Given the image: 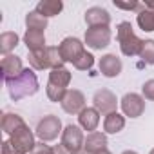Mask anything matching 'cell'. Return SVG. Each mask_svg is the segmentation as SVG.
<instances>
[{
	"label": "cell",
	"mask_w": 154,
	"mask_h": 154,
	"mask_svg": "<svg viewBox=\"0 0 154 154\" xmlns=\"http://www.w3.org/2000/svg\"><path fill=\"white\" fill-rule=\"evenodd\" d=\"M6 85H8L11 100L18 102L26 96H33L38 91V78L31 69H24L20 76H17L13 80H8Z\"/></svg>",
	"instance_id": "cell-1"
},
{
	"label": "cell",
	"mask_w": 154,
	"mask_h": 154,
	"mask_svg": "<svg viewBox=\"0 0 154 154\" xmlns=\"http://www.w3.org/2000/svg\"><path fill=\"white\" fill-rule=\"evenodd\" d=\"M35 136L27 125H22L17 132L2 143V154H27L35 149Z\"/></svg>",
	"instance_id": "cell-2"
},
{
	"label": "cell",
	"mask_w": 154,
	"mask_h": 154,
	"mask_svg": "<svg viewBox=\"0 0 154 154\" xmlns=\"http://www.w3.org/2000/svg\"><path fill=\"white\" fill-rule=\"evenodd\" d=\"M118 42H120V49L125 56H136L141 53L143 40H140L134 35L131 22H122L118 26Z\"/></svg>",
	"instance_id": "cell-3"
},
{
	"label": "cell",
	"mask_w": 154,
	"mask_h": 154,
	"mask_svg": "<svg viewBox=\"0 0 154 154\" xmlns=\"http://www.w3.org/2000/svg\"><path fill=\"white\" fill-rule=\"evenodd\" d=\"M62 132V122L58 120V116H44V120L38 122L36 125V136L42 141H53L58 138V134Z\"/></svg>",
	"instance_id": "cell-4"
},
{
	"label": "cell",
	"mask_w": 154,
	"mask_h": 154,
	"mask_svg": "<svg viewBox=\"0 0 154 154\" xmlns=\"http://www.w3.org/2000/svg\"><path fill=\"white\" fill-rule=\"evenodd\" d=\"M84 143H85V138H84V132L78 125H67L63 131H62V145L69 150V152H74V150H80L84 149Z\"/></svg>",
	"instance_id": "cell-5"
},
{
	"label": "cell",
	"mask_w": 154,
	"mask_h": 154,
	"mask_svg": "<svg viewBox=\"0 0 154 154\" xmlns=\"http://www.w3.org/2000/svg\"><path fill=\"white\" fill-rule=\"evenodd\" d=\"M58 49H60L62 60H63V62H71V63H74L76 60L80 58V54L85 51V49H84V44H82L78 38H74V36L63 38Z\"/></svg>",
	"instance_id": "cell-6"
},
{
	"label": "cell",
	"mask_w": 154,
	"mask_h": 154,
	"mask_svg": "<svg viewBox=\"0 0 154 154\" xmlns=\"http://www.w3.org/2000/svg\"><path fill=\"white\" fill-rule=\"evenodd\" d=\"M120 105H122L123 114L129 116V118H138V116H141L143 111H145V100H143L140 94H136V93H127V94L122 98Z\"/></svg>",
	"instance_id": "cell-7"
},
{
	"label": "cell",
	"mask_w": 154,
	"mask_h": 154,
	"mask_svg": "<svg viewBox=\"0 0 154 154\" xmlns=\"http://www.w3.org/2000/svg\"><path fill=\"white\" fill-rule=\"evenodd\" d=\"M111 42V29L109 27H89L85 31V44L91 49H103Z\"/></svg>",
	"instance_id": "cell-8"
},
{
	"label": "cell",
	"mask_w": 154,
	"mask_h": 154,
	"mask_svg": "<svg viewBox=\"0 0 154 154\" xmlns=\"http://www.w3.org/2000/svg\"><path fill=\"white\" fill-rule=\"evenodd\" d=\"M62 109L69 114H80L85 109V96L78 89H71L67 91L65 98L62 100Z\"/></svg>",
	"instance_id": "cell-9"
},
{
	"label": "cell",
	"mask_w": 154,
	"mask_h": 154,
	"mask_svg": "<svg viewBox=\"0 0 154 154\" xmlns=\"http://www.w3.org/2000/svg\"><path fill=\"white\" fill-rule=\"evenodd\" d=\"M93 102H94V109H98L100 112H105V114L116 112L118 100H116V96H114L109 89H100V91H96L94 96H93Z\"/></svg>",
	"instance_id": "cell-10"
},
{
	"label": "cell",
	"mask_w": 154,
	"mask_h": 154,
	"mask_svg": "<svg viewBox=\"0 0 154 154\" xmlns=\"http://www.w3.org/2000/svg\"><path fill=\"white\" fill-rule=\"evenodd\" d=\"M22 71H24V67H22L20 56H17V54H4V58H2V76H4V82L20 76Z\"/></svg>",
	"instance_id": "cell-11"
},
{
	"label": "cell",
	"mask_w": 154,
	"mask_h": 154,
	"mask_svg": "<svg viewBox=\"0 0 154 154\" xmlns=\"http://www.w3.org/2000/svg\"><path fill=\"white\" fill-rule=\"evenodd\" d=\"M85 22L89 24V27H109L111 15L107 9L94 6L85 11Z\"/></svg>",
	"instance_id": "cell-12"
},
{
	"label": "cell",
	"mask_w": 154,
	"mask_h": 154,
	"mask_svg": "<svg viewBox=\"0 0 154 154\" xmlns=\"http://www.w3.org/2000/svg\"><path fill=\"white\" fill-rule=\"evenodd\" d=\"M122 60L116 54H105L100 58V72L107 78H114L122 72Z\"/></svg>",
	"instance_id": "cell-13"
},
{
	"label": "cell",
	"mask_w": 154,
	"mask_h": 154,
	"mask_svg": "<svg viewBox=\"0 0 154 154\" xmlns=\"http://www.w3.org/2000/svg\"><path fill=\"white\" fill-rule=\"evenodd\" d=\"M78 122H80V127L84 131L94 132L96 127H98V123H100V111L94 109V107H85L78 114Z\"/></svg>",
	"instance_id": "cell-14"
},
{
	"label": "cell",
	"mask_w": 154,
	"mask_h": 154,
	"mask_svg": "<svg viewBox=\"0 0 154 154\" xmlns=\"http://www.w3.org/2000/svg\"><path fill=\"white\" fill-rule=\"evenodd\" d=\"M84 149L89 152V154H98L102 150H107V136L103 132H91L87 138H85V143H84Z\"/></svg>",
	"instance_id": "cell-15"
},
{
	"label": "cell",
	"mask_w": 154,
	"mask_h": 154,
	"mask_svg": "<svg viewBox=\"0 0 154 154\" xmlns=\"http://www.w3.org/2000/svg\"><path fill=\"white\" fill-rule=\"evenodd\" d=\"M24 44L27 45L29 53L31 51H42V49H45V35H44V31L27 29L26 35H24Z\"/></svg>",
	"instance_id": "cell-16"
},
{
	"label": "cell",
	"mask_w": 154,
	"mask_h": 154,
	"mask_svg": "<svg viewBox=\"0 0 154 154\" xmlns=\"http://www.w3.org/2000/svg\"><path fill=\"white\" fill-rule=\"evenodd\" d=\"M123 127H125V116H122L118 112H111L103 120V131L107 134H118Z\"/></svg>",
	"instance_id": "cell-17"
},
{
	"label": "cell",
	"mask_w": 154,
	"mask_h": 154,
	"mask_svg": "<svg viewBox=\"0 0 154 154\" xmlns=\"http://www.w3.org/2000/svg\"><path fill=\"white\" fill-rule=\"evenodd\" d=\"M63 9V4L60 2V0H42V2L36 4V9L42 17L49 18V17H56L60 11Z\"/></svg>",
	"instance_id": "cell-18"
},
{
	"label": "cell",
	"mask_w": 154,
	"mask_h": 154,
	"mask_svg": "<svg viewBox=\"0 0 154 154\" xmlns=\"http://www.w3.org/2000/svg\"><path fill=\"white\" fill-rule=\"evenodd\" d=\"M0 125H2V131H4L6 134L11 136V134L17 132L22 125H26V122L22 120V116L13 114V112H8V114L2 116V122H0Z\"/></svg>",
	"instance_id": "cell-19"
},
{
	"label": "cell",
	"mask_w": 154,
	"mask_h": 154,
	"mask_svg": "<svg viewBox=\"0 0 154 154\" xmlns=\"http://www.w3.org/2000/svg\"><path fill=\"white\" fill-rule=\"evenodd\" d=\"M49 84L53 85H58V87H67L71 84V72L65 69V67H60V69H53L49 72Z\"/></svg>",
	"instance_id": "cell-20"
},
{
	"label": "cell",
	"mask_w": 154,
	"mask_h": 154,
	"mask_svg": "<svg viewBox=\"0 0 154 154\" xmlns=\"http://www.w3.org/2000/svg\"><path fill=\"white\" fill-rule=\"evenodd\" d=\"M136 22H138V26H140V29H141V31L152 33V31H154V11H150V9H147V8H143V9L138 13Z\"/></svg>",
	"instance_id": "cell-21"
},
{
	"label": "cell",
	"mask_w": 154,
	"mask_h": 154,
	"mask_svg": "<svg viewBox=\"0 0 154 154\" xmlns=\"http://www.w3.org/2000/svg\"><path fill=\"white\" fill-rule=\"evenodd\" d=\"M18 45V35L13 31H6L0 35V51L4 54H9L15 47Z\"/></svg>",
	"instance_id": "cell-22"
},
{
	"label": "cell",
	"mask_w": 154,
	"mask_h": 154,
	"mask_svg": "<svg viewBox=\"0 0 154 154\" xmlns=\"http://www.w3.org/2000/svg\"><path fill=\"white\" fill-rule=\"evenodd\" d=\"M26 26H27V29L44 31V29L47 27V18L42 17L38 11H31V13H27V17H26Z\"/></svg>",
	"instance_id": "cell-23"
},
{
	"label": "cell",
	"mask_w": 154,
	"mask_h": 154,
	"mask_svg": "<svg viewBox=\"0 0 154 154\" xmlns=\"http://www.w3.org/2000/svg\"><path fill=\"white\" fill-rule=\"evenodd\" d=\"M29 63L42 71V69H49V60H47V51L42 49V51H31L29 53Z\"/></svg>",
	"instance_id": "cell-24"
},
{
	"label": "cell",
	"mask_w": 154,
	"mask_h": 154,
	"mask_svg": "<svg viewBox=\"0 0 154 154\" xmlns=\"http://www.w3.org/2000/svg\"><path fill=\"white\" fill-rule=\"evenodd\" d=\"M47 51V60H49V69H60L63 67V60H62V54H60V49L58 47H45Z\"/></svg>",
	"instance_id": "cell-25"
},
{
	"label": "cell",
	"mask_w": 154,
	"mask_h": 154,
	"mask_svg": "<svg viewBox=\"0 0 154 154\" xmlns=\"http://www.w3.org/2000/svg\"><path fill=\"white\" fill-rule=\"evenodd\" d=\"M140 56L145 63L154 65V40H143V47H141Z\"/></svg>",
	"instance_id": "cell-26"
},
{
	"label": "cell",
	"mask_w": 154,
	"mask_h": 154,
	"mask_svg": "<svg viewBox=\"0 0 154 154\" xmlns=\"http://www.w3.org/2000/svg\"><path fill=\"white\" fill-rule=\"evenodd\" d=\"M47 98L51 100V102H60L62 103V100L65 98V94H67V89H63V87H58V85H53V84H47Z\"/></svg>",
	"instance_id": "cell-27"
},
{
	"label": "cell",
	"mask_w": 154,
	"mask_h": 154,
	"mask_svg": "<svg viewBox=\"0 0 154 154\" xmlns=\"http://www.w3.org/2000/svg\"><path fill=\"white\" fill-rule=\"evenodd\" d=\"M72 65H74L76 69H80V71H87V69H91V67L94 65V56H93L91 53L84 51V53L80 54V58L76 60Z\"/></svg>",
	"instance_id": "cell-28"
},
{
	"label": "cell",
	"mask_w": 154,
	"mask_h": 154,
	"mask_svg": "<svg viewBox=\"0 0 154 154\" xmlns=\"http://www.w3.org/2000/svg\"><path fill=\"white\" fill-rule=\"evenodd\" d=\"M141 91H143V96H145L147 100H154V80H147V82L143 84Z\"/></svg>",
	"instance_id": "cell-29"
},
{
	"label": "cell",
	"mask_w": 154,
	"mask_h": 154,
	"mask_svg": "<svg viewBox=\"0 0 154 154\" xmlns=\"http://www.w3.org/2000/svg\"><path fill=\"white\" fill-rule=\"evenodd\" d=\"M31 154H53V149L49 145H45V141H40L35 145V149L31 150Z\"/></svg>",
	"instance_id": "cell-30"
},
{
	"label": "cell",
	"mask_w": 154,
	"mask_h": 154,
	"mask_svg": "<svg viewBox=\"0 0 154 154\" xmlns=\"http://www.w3.org/2000/svg\"><path fill=\"white\" fill-rule=\"evenodd\" d=\"M114 6L118 9H127V11H132V9H138L140 4L138 2H131V4H122V2H114Z\"/></svg>",
	"instance_id": "cell-31"
},
{
	"label": "cell",
	"mask_w": 154,
	"mask_h": 154,
	"mask_svg": "<svg viewBox=\"0 0 154 154\" xmlns=\"http://www.w3.org/2000/svg\"><path fill=\"white\" fill-rule=\"evenodd\" d=\"M53 154H71V152H69V150H67V149H65V147L60 143V145L53 147Z\"/></svg>",
	"instance_id": "cell-32"
},
{
	"label": "cell",
	"mask_w": 154,
	"mask_h": 154,
	"mask_svg": "<svg viewBox=\"0 0 154 154\" xmlns=\"http://www.w3.org/2000/svg\"><path fill=\"white\" fill-rule=\"evenodd\" d=\"M145 8L150 9V11H154V2H145Z\"/></svg>",
	"instance_id": "cell-33"
},
{
	"label": "cell",
	"mask_w": 154,
	"mask_h": 154,
	"mask_svg": "<svg viewBox=\"0 0 154 154\" xmlns=\"http://www.w3.org/2000/svg\"><path fill=\"white\" fill-rule=\"evenodd\" d=\"M71 154H89L85 149H80V150H74V152H71Z\"/></svg>",
	"instance_id": "cell-34"
},
{
	"label": "cell",
	"mask_w": 154,
	"mask_h": 154,
	"mask_svg": "<svg viewBox=\"0 0 154 154\" xmlns=\"http://www.w3.org/2000/svg\"><path fill=\"white\" fill-rule=\"evenodd\" d=\"M122 154H138V152H134V150H123Z\"/></svg>",
	"instance_id": "cell-35"
},
{
	"label": "cell",
	"mask_w": 154,
	"mask_h": 154,
	"mask_svg": "<svg viewBox=\"0 0 154 154\" xmlns=\"http://www.w3.org/2000/svg\"><path fill=\"white\" fill-rule=\"evenodd\" d=\"M98 154H111L109 150H102V152H98Z\"/></svg>",
	"instance_id": "cell-36"
},
{
	"label": "cell",
	"mask_w": 154,
	"mask_h": 154,
	"mask_svg": "<svg viewBox=\"0 0 154 154\" xmlns=\"http://www.w3.org/2000/svg\"><path fill=\"white\" fill-rule=\"evenodd\" d=\"M149 154H154V149H152V150H150V152H149Z\"/></svg>",
	"instance_id": "cell-37"
}]
</instances>
